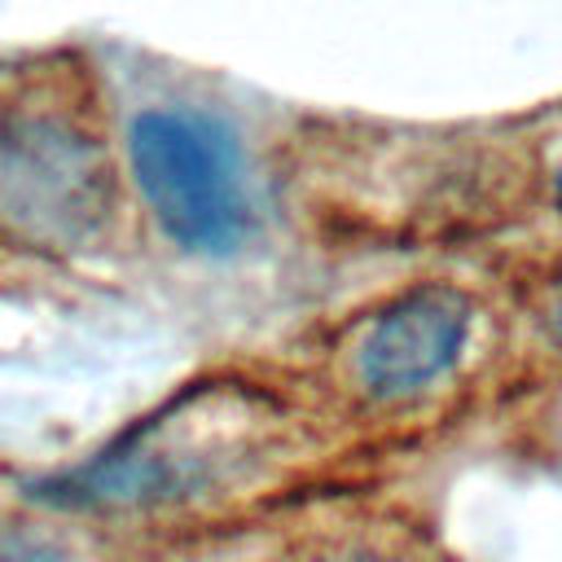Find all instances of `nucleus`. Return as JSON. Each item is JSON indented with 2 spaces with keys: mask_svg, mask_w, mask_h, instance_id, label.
<instances>
[{
  "mask_svg": "<svg viewBox=\"0 0 562 562\" xmlns=\"http://www.w3.org/2000/svg\"><path fill=\"white\" fill-rule=\"evenodd\" d=\"M127 180L167 246L233 259L259 228L241 136L198 105H145L123 136Z\"/></svg>",
  "mask_w": 562,
  "mask_h": 562,
  "instance_id": "obj_3",
  "label": "nucleus"
},
{
  "mask_svg": "<svg viewBox=\"0 0 562 562\" xmlns=\"http://www.w3.org/2000/svg\"><path fill=\"white\" fill-rule=\"evenodd\" d=\"M479 329V303L457 281H413L351 321L338 378L369 408H408L443 391Z\"/></svg>",
  "mask_w": 562,
  "mask_h": 562,
  "instance_id": "obj_4",
  "label": "nucleus"
},
{
  "mask_svg": "<svg viewBox=\"0 0 562 562\" xmlns=\"http://www.w3.org/2000/svg\"><path fill=\"white\" fill-rule=\"evenodd\" d=\"M0 562H79V558L61 531L22 518H0Z\"/></svg>",
  "mask_w": 562,
  "mask_h": 562,
  "instance_id": "obj_5",
  "label": "nucleus"
},
{
  "mask_svg": "<svg viewBox=\"0 0 562 562\" xmlns=\"http://www.w3.org/2000/svg\"><path fill=\"white\" fill-rule=\"evenodd\" d=\"M119 215L105 119L70 70L0 75V246L70 259Z\"/></svg>",
  "mask_w": 562,
  "mask_h": 562,
  "instance_id": "obj_1",
  "label": "nucleus"
},
{
  "mask_svg": "<svg viewBox=\"0 0 562 562\" xmlns=\"http://www.w3.org/2000/svg\"><path fill=\"white\" fill-rule=\"evenodd\" d=\"M549 198H553V206H558V215H562V158H558V167H553V176H549Z\"/></svg>",
  "mask_w": 562,
  "mask_h": 562,
  "instance_id": "obj_7",
  "label": "nucleus"
},
{
  "mask_svg": "<svg viewBox=\"0 0 562 562\" xmlns=\"http://www.w3.org/2000/svg\"><path fill=\"white\" fill-rule=\"evenodd\" d=\"M531 321H536L540 338L549 342V351L562 356V263L544 277V285H540V294L531 303Z\"/></svg>",
  "mask_w": 562,
  "mask_h": 562,
  "instance_id": "obj_6",
  "label": "nucleus"
},
{
  "mask_svg": "<svg viewBox=\"0 0 562 562\" xmlns=\"http://www.w3.org/2000/svg\"><path fill=\"white\" fill-rule=\"evenodd\" d=\"M259 422V404L220 386L184 391L79 465L31 483V501L75 514H149L202 501L255 457Z\"/></svg>",
  "mask_w": 562,
  "mask_h": 562,
  "instance_id": "obj_2",
  "label": "nucleus"
}]
</instances>
